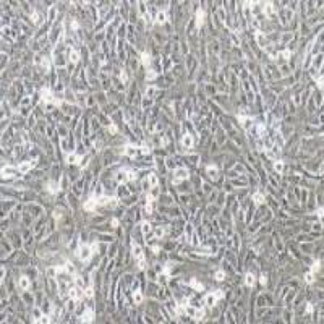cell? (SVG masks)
<instances>
[{"mask_svg":"<svg viewBox=\"0 0 324 324\" xmlns=\"http://www.w3.org/2000/svg\"><path fill=\"white\" fill-rule=\"evenodd\" d=\"M92 253H94V251H92V248H91V246H88V245H81L80 248H78V253H76V254L80 256L81 261H88V259L92 256Z\"/></svg>","mask_w":324,"mask_h":324,"instance_id":"1","label":"cell"},{"mask_svg":"<svg viewBox=\"0 0 324 324\" xmlns=\"http://www.w3.org/2000/svg\"><path fill=\"white\" fill-rule=\"evenodd\" d=\"M188 170L185 169V167H180V169H177L174 172V177H175V183H178L180 180H186L188 178Z\"/></svg>","mask_w":324,"mask_h":324,"instance_id":"2","label":"cell"},{"mask_svg":"<svg viewBox=\"0 0 324 324\" xmlns=\"http://www.w3.org/2000/svg\"><path fill=\"white\" fill-rule=\"evenodd\" d=\"M138 152H140V149H138L136 146H133V144H126L123 148V154L128 156V157H136Z\"/></svg>","mask_w":324,"mask_h":324,"instance_id":"3","label":"cell"},{"mask_svg":"<svg viewBox=\"0 0 324 324\" xmlns=\"http://www.w3.org/2000/svg\"><path fill=\"white\" fill-rule=\"evenodd\" d=\"M33 165H34V162H29V160H26V162H20L16 169H18V172H20V174H28V172L33 169Z\"/></svg>","mask_w":324,"mask_h":324,"instance_id":"4","label":"cell"},{"mask_svg":"<svg viewBox=\"0 0 324 324\" xmlns=\"http://www.w3.org/2000/svg\"><path fill=\"white\" fill-rule=\"evenodd\" d=\"M41 99L44 100V102H47V104H49V102H54V100H55L49 88H44V89L41 91Z\"/></svg>","mask_w":324,"mask_h":324,"instance_id":"5","label":"cell"},{"mask_svg":"<svg viewBox=\"0 0 324 324\" xmlns=\"http://www.w3.org/2000/svg\"><path fill=\"white\" fill-rule=\"evenodd\" d=\"M240 123H242V126H243L246 131H249V130L253 128V118H249V117H238Z\"/></svg>","mask_w":324,"mask_h":324,"instance_id":"6","label":"cell"},{"mask_svg":"<svg viewBox=\"0 0 324 324\" xmlns=\"http://www.w3.org/2000/svg\"><path fill=\"white\" fill-rule=\"evenodd\" d=\"M115 180H117V183H126L128 182V172L126 170H120L118 174L115 175Z\"/></svg>","mask_w":324,"mask_h":324,"instance_id":"7","label":"cell"},{"mask_svg":"<svg viewBox=\"0 0 324 324\" xmlns=\"http://www.w3.org/2000/svg\"><path fill=\"white\" fill-rule=\"evenodd\" d=\"M92 321H94L92 309H88V311H84V313L81 314V323H92Z\"/></svg>","mask_w":324,"mask_h":324,"instance_id":"8","label":"cell"},{"mask_svg":"<svg viewBox=\"0 0 324 324\" xmlns=\"http://www.w3.org/2000/svg\"><path fill=\"white\" fill-rule=\"evenodd\" d=\"M68 295H70V298H76V300H80L81 297H83V293H81V289H80V287H70V290H68Z\"/></svg>","mask_w":324,"mask_h":324,"instance_id":"9","label":"cell"},{"mask_svg":"<svg viewBox=\"0 0 324 324\" xmlns=\"http://www.w3.org/2000/svg\"><path fill=\"white\" fill-rule=\"evenodd\" d=\"M31 285V280L26 277V275H23V277H20V280H18V287H20V290H28Z\"/></svg>","mask_w":324,"mask_h":324,"instance_id":"10","label":"cell"},{"mask_svg":"<svg viewBox=\"0 0 324 324\" xmlns=\"http://www.w3.org/2000/svg\"><path fill=\"white\" fill-rule=\"evenodd\" d=\"M131 251H133V256H135L136 259L143 258V248H141L138 243H133V245H131Z\"/></svg>","mask_w":324,"mask_h":324,"instance_id":"11","label":"cell"},{"mask_svg":"<svg viewBox=\"0 0 324 324\" xmlns=\"http://www.w3.org/2000/svg\"><path fill=\"white\" fill-rule=\"evenodd\" d=\"M97 206H99V204H97V201H96V200H88V201L84 203V211H89V212H92V211L97 209Z\"/></svg>","mask_w":324,"mask_h":324,"instance_id":"12","label":"cell"},{"mask_svg":"<svg viewBox=\"0 0 324 324\" xmlns=\"http://www.w3.org/2000/svg\"><path fill=\"white\" fill-rule=\"evenodd\" d=\"M204 18H206V11L200 8V10L196 11V25H198V26H203V23H204Z\"/></svg>","mask_w":324,"mask_h":324,"instance_id":"13","label":"cell"},{"mask_svg":"<svg viewBox=\"0 0 324 324\" xmlns=\"http://www.w3.org/2000/svg\"><path fill=\"white\" fill-rule=\"evenodd\" d=\"M151 230H152V227H151V224L149 222H141V232H143V235H144L146 238L149 237V234H151Z\"/></svg>","mask_w":324,"mask_h":324,"instance_id":"14","label":"cell"},{"mask_svg":"<svg viewBox=\"0 0 324 324\" xmlns=\"http://www.w3.org/2000/svg\"><path fill=\"white\" fill-rule=\"evenodd\" d=\"M182 144H183L185 148H188V149H190V148L193 146V136L188 135V133H186V135H183V138H182Z\"/></svg>","mask_w":324,"mask_h":324,"instance_id":"15","label":"cell"},{"mask_svg":"<svg viewBox=\"0 0 324 324\" xmlns=\"http://www.w3.org/2000/svg\"><path fill=\"white\" fill-rule=\"evenodd\" d=\"M245 284H246V287H253V285L256 284V277H254V274L248 272V274L245 275Z\"/></svg>","mask_w":324,"mask_h":324,"instance_id":"16","label":"cell"},{"mask_svg":"<svg viewBox=\"0 0 324 324\" xmlns=\"http://www.w3.org/2000/svg\"><path fill=\"white\" fill-rule=\"evenodd\" d=\"M216 301H217V298H216V295H214V293H208V295H206L204 303L208 305V306H214Z\"/></svg>","mask_w":324,"mask_h":324,"instance_id":"17","label":"cell"},{"mask_svg":"<svg viewBox=\"0 0 324 324\" xmlns=\"http://www.w3.org/2000/svg\"><path fill=\"white\" fill-rule=\"evenodd\" d=\"M190 285H191V289L198 290V292H203V290H204V285L201 284V282H198L196 279H191V280H190Z\"/></svg>","mask_w":324,"mask_h":324,"instance_id":"18","label":"cell"},{"mask_svg":"<svg viewBox=\"0 0 324 324\" xmlns=\"http://www.w3.org/2000/svg\"><path fill=\"white\" fill-rule=\"evenodd\" d=\"M148 182H149V190L151 188H154V186H157L159 185V178L156 177L154 174H151L149 177H148Z\"/></svg>","mask_w":324,"mask_h":324,"instance_id":"19","label":"cell"},{"mask_svg":"<svg viewBox=\"0 0 324 324\" xmlns=\"http://www.w3.org/2000/svg\"><path fill=\"white\" fill-rule=\"evenodd\" d=\"M183 311L188 316H191V318H194V314H196V311H198V308H194V306H188V305H183Z\"/></svg>","mask_w":324,"mask_h":324,"instance_id":"20","label":"cell"},{"mask_svg":"<svg viewBox=\"0 0 324 324\" xmlns=\"http://www.w3.org/2000/svg\"><path fill=\"white\" fill-rule=\"evenodd\" d=\"M253 201L256 206H261L263 203H264V196H263V193H254L253 194Z\"/></svg>","mask_w":324,"mask_h":324,"instance_id":"21","label":"cell"},{"mask_svg":"<svg viewBox=\"0 0 324 324\" xmlns=\"http://www.w3.org/2000/svg\"><path fill=\"white\" fill-rule=\"evenodd\" d=\"M165 21H167V15H165V11H159V13H157V16H156V23H157V25H164Z\"/></svg>","mask_w":324,"mask_h":324,"instance_id":"22","label":"cell"},{"mask_svg":"<svg viewBox=\"0 0 324 324\" xmlns=\"http://www.w3.org/2000/svg\"><path fill=\"white\" fill-rule=\"evenodd\" d=\"M68 60H70L71 63H76V62L80 60V54H78L76 50H70V52H68Z\"/></svg>","mask_w":324,"mask_h":324,"instance_id":"23","label":"cell"},{"mask_svg":"<svg viewBox=\"0 0 324 324\" xmlns=\"http://www.w3.org/2000/svg\"><path fill=\"white\" fill-rule=\"evenodd\" d=\"M16 170L11 169V167H3V169H2V175H3V177H13V174H15Z\"/></svg>","mask_w":324,"mask_h":324,"instance_id":"24","label":"cell"},{"mask_svg":"<svg viewBox=\"0 0 324 324\" xmlns=\"http://www.w3.org/2000/svg\"><path fill=\"white\" fill-rule=\"evenodd\" d=\"M67 160H68V164H78V162H80V156L75 154V152H71V154L67 157Z\"/></svg>","mask_w":324,"mask_h":324,"instance_id":"25","label":"cell"},{"mask_svg":"<svg viewBox=\"0 0 324 324\" xmlns=\"http://www.w3.org/2000/svg\"><path fill=\"white\" fill-rule=\"evenodd\" d=\"M154 235H156V238H162L165 235V229L164 227H156L154 229Z\"/></svg>","mask_w":324,"mask_h":324,"instance_id":"26","label":"cell"},{"mask_svg":"<svg viewBox=\"0 0 324 324\" xmlns=\"http://www.w3.org/2000/svg\"><path fill=\"white\" fill-rule=\"evenodd\" d=\"M133 300H135L136 305H140L141 301H143V293H141L140 290H135V293H133Z\"/></svg>","mask_w":324,"mask_h":324,"instance_id":"27","label":"cell"},{"mask_svg":"<svg viewBox=\"0 0 324 324\" xmlns=\"http://www.w3.org/2000/svg\"><path fill=\"white\" fill-rule=\"evenodd\" d=\"M59 185H57V183H55V182H50V183H49V191H50V193H52V194H55V193H59Z\"/></svg>","mask_w":324,"mask_h":324,"instance_id":"28","label":"cell"},{"mask_svg":"<svg viewBox=\"0 0 324 324\" xmlns=\"http://www.w3.org/2000/svg\"><path fill=\"white\" fill-rule=\"evenodd\" d=\"M34 323L47 324V323H50V318H49V316H39V318H36V319H34Z\"/></svg>","mask_w":324,"mask_h":324,"instance_id":"29","label":"cell"},{"mask_svg":"<svg viewBox=\"0 0 324 324\" xmlns=\"http://www.w3.org/2000/svg\"><path fill=\"white\" fill-rule=\"evenodd\" d=\"M274 169H275V172L282 174V172H284V162H280V160L277 159L275 160V164H274Z\"/></svg>","mask_w":324,"mask_h":324,"instance_id":"30","label":"cell"},{"mask_svg":"<svg viewBox=\"0 0 324 324\" xmlns=\"http://www.w3.org/2000/svg\"><path fill=\"white\" fill-rule=\"evenodd\" d=\"M305 282H306V284H313L314 282V272H311V271L306 272V275H305Z\"/></svg>","mask_w":324,"mask_h":324,"instance_id":"31","label":"cell"},{"mask_svg":"<svg viewBox=\"0 0 324 324\" xmlns=\"http://www.w3.org/2000/svg\"><path fill=\"white\" fill-rule=\"evenodd\" d=\"M75 282H76V287H80L81 290H84V280H83V277L76 275V277H75Z\"/></svg>","mask_w":324,"mask_h":324,"instance_id":"32","label":"cell"},{"mask_svg":"<svg viewBox=\"0 0 324 324\" xmlns=\"http://www.w3.org/2000/svg\"><path fill=\"white\" fill-rule=\"evenodd\" d=\"M206 172H208L211 177H216V175H217V169H216L214 165H208V167H206Z\"/></svg>","mask_w":324,"mask_h":324,"instance_id":"33","label":"cell"},{"mask_svg":"<svg viewBox=\"0 0 324 324\" xmlns=\"http://www.w3.org/2000/svg\"><path fill=\"white\" fill-rule=\"evenodd\" d=\"M63 272L73 274V272H75V267H73V264H71V263H67V264H65V267H63Z\"/></svg>","mask_w":324,"mask_h":324,"instance_id":"34","label":"cell"},{"mask_svg":"<svg viewBox=\"0 0 324 324\" xmlns=\"http://www.w3.org/2000/svg\"><path fill=\"white\" fill-rule=\"evenodd\" d=\"M156 92H157V89H156L154 86H149V88H148V91H146V96H148V97H154Z\"/></svg>","mask_w":324,"mask_h":324,"instance_id":"35","label":"cell"},{"mask_svg":"<svg viewBox=\"0 0 324 324\" xmlns=\"http://www.w3.org/2000/svg\"><path fill=\"white\" fill-rule=\"evenodd\" d=\"M141 60H143V63H144L146 67H148V65L151 63V55H149V54H146V52H144V54L141 55Z\"/></svg>","mask_w":324,"mask_h":324,"instance_id":"36","label":"cell"},{"mask_svg":"<svg viewBox=\"0 0 324 324\" xmlns=\"http://www.w3.org/2000/svg\"><path fill=\"white\" fill-rule=\"evenodd\" d=\"M214 279L216 280H224L225 279V272L224 271H217V272L214 274Z\"/></svg>","mask_w":324,"mask_h":324,"instance_id":"37","label":"cell"},{"mask_svg":"<svg viewBox=\"0 0 324 324\" xmlns=\"http://www.w3.org/2000/svg\"><path fill=\"white\" fill-rule=\"evenodd\" d=\"M31 18H33V23H34V25H39V23H41V16H39V13H36V11H33V15H31Z\"/></svg>","mask_w":324,"mask_h":324,"instance_id":"38","label":"cell"},{"mask_svg":"<svg viewBox=\"0 0 324 324\" xmlns=\"http://www.w3.org/2000/svg\"><path fill=\"white\" fill-rule=\"evenodd\" d=\"M75 305H76V298H71L68 303H67V309L68 311H71V309H75Z\"/></svg>","mask_w":324,"mask_h":324,"instance_id":"39","label":"cell"},{"mask_svg":"<svg viewBox=\"0 0 324 324\" xmlns=\"http://www.w3.org/2000/svg\"><path fill=\"white\" fill-rule=\"evenodd\" d=\"M144 212H146V214H151V212H152V203H151V201H146Z\"/></svg>","mask_w":324,"mask_h":324,"instance_id":"40","label":"cell"},{"mask_svg":"<svg viewBox=\"0 0 324 324\" xmlns=\"http://www.w3.org/2000/svg\"><path fill=\"white\" fill-rule=\"evenodd\" d=\"M128 172V182H133V180H136V172H133V170H126Z\"/></svg>","mask_w":324,"mask_h":324,"instance_id":"41","label":"cell"},{"mask_svg":"<svg viewBox=\"0 0 324 324\" xmlns=\"http://www.w3.org/2000/svg\"><path fill=\"white\" fill-rule=\"evenodd\" d=\"M254 36H256V39H258L259 45H261V47H264V37L261 36V33H256V34H254Z\"/></svg>","mask_w":324,"mask_h":324,"instance_id":"42","label":"cell"},{"mask_svg":"<svg viewBox=\"0 0 324 324\" xmlns=\"http://www.w3.org/2000/svg\"><path fill=\"white\" fill-rule=\"evenodd\" d=\"M203 316H204V311H203V309H198V311H196V314H194V319H196V321H201V319H203Z\"/></svg>","mask_w":324,"mask_h":324,"instance_id":"43","label":"cell"},{"mask_svg":"<svg viewBox=\"0 0 324 324\" xmlns=\"http://www.w3.org/2000/svg\"><path fill=\"white\" fill-rule=\"evenodd\" d=\"M212 293L216 295V298H217V300H220V298H224V297H225V293L222 292V290H214Z\"/></svg>","mask_w":324,"mask_h":324,"instance_id":"44","label":"cell"},{"mask_svg":"<svg viewBox=\"0 0 324 324\" xmlns=\"http://www.w3.org/2000/svg\"><path fill=\"white\" fill-rule=\"evenodd\" d=\"M140 152L141 154H144V156H148V154H151V149L148 148V146H143V148H140Z\"/></svg>","mask_w":324,"mask_h":324,"instance_id":"45","label":"cell"},{"mask_svg":"<svg viewBox=\"0 0 324 324\" xmlns=\"http://www.w3.org/2000/svg\"><path fill=\"white\" fill-rule=\"evenodd\" d=\"M84 295H86V297H89V298H91V297L94 295V289H92V287H88V289L84 290Z\"/></svg>","mask_w":324,"mask_h":324,"instance_id":"46","label":"cell"},{"mask_svg":"<svg viewBox=\"0 0 324 324\" xmlns=\"http://www.w3.org/2000/svg\"><path fill=\"white\" fill-rule=\"evenodd\" d=\"M138 267H140V269H144V267H146L144 258H140V259H138Z\"/></svg>","mask_w":324,"mask_h":324,"instance_id":"47","label":"cell"},{"mask_svg":"<svg viewBox=\"0 0 324 324\" xmlns=\"http://www.w3.org/2000/svg\"><path fill=\"white\" fill-rule=\"evenodd\" d=\"M156 76H157V73H154L152 70H149L148 71V75H146V78H148V80H154Z\"/></svg>","mask_w":324,"mask_h":324,"instance_id":"48","label":"cell"},{"mask_svg":"<svg viewBox=\"0 0 324 324\" xmlns=\"http://www.w3.org/2000/svg\"><path fill=\"white\" fill-rule=\"evenodd\" d=\"M42 67H44V68H45V71H49V68H50L49 59H44V60H42Z\"/></svg>","mask_w":324,"mask_h":324,"instance_id":"49","label":"cell"},{"mask_svg":"<svg viewBox=\"0 0 324 324\" xmlns=\"http://www.w3.org/2000/svg\"><path fill=\"white\" fill-rule=\"evenodd\" d=\"M319 267H321V263H314L313 266H311V272H316V271H319Z\"/></svg>","mask_w":324,"mask_h":324,"instance_id":"50","label":"cell"},{"mask_svg":"<svg viewBox=\"0 0 324 324\" xmlns=\"http://www.w3.org/2000/svg\"><path fill=\"white\" fill-rule=\"evenodd\" d=\"M258 135L264 136V125H258Z\"/></svg>","mask_w":324,"mask_h":324,"instance_id":"51","label":"cell"},{"mask_svg":"<svg viewBox=\"0 0 324 324\" xmlns=\"http://www.w3.org/2000/svg\"><path fill=\"white\" fill-rule=\"evenodd\" d=\"M109 131L112 133V135H117V131H118V130H117V126H115V125L112 123V125L109 126Z\"/></svg>","mask_w":324,"mask_h":324,"instance_id":"52","label":"cell"},{"mask_svg":"<svg viewBox=\"0 0 324 324\" xmlns=\"http://www.w3.org/2000/svg\"><path fill=\"white\" fill-rule=\"evenodd\" d=\"M55 18V8H50V11H49V20H54Z\"/></svg>","mask_w":324,"mask_h":324,"instance_id":"53","label":"cell"},{"mask_svg":"<svg viewBox=\"0 0 324 324\" xmlns=\"http://www.w3.org/2000/svg\"><path fill=\"white\" fill-rule=\"evenodd\" d=\"M313 313V305L308 303V306H306V314H311Z\"/></svg>","mask_w":324,"mask_h":324,"instance_id":"54","label":"cell"},{"mask_svg":"<svg viewBox=\"0 0 324 324\" xmlns=\"http://www.w3.org/2000/svg\"><path fill=\"white\" fill-rule=\"evenodd\" d=\"M282 57H284V59H289L290 57V50H284V52H282Z\"/></svg>","mask_w":324,"mask_h":324,"instance_id":"55","label":"cell"},{"mask_svg":"<svg viewBox=\"0 0 324 324\" xmlns=\"http://www.w3.org/2000/svg\"><path fill=\"white\" fill-rule=\"evenodd\" d=\"M259 282H261V284H263V285H266V282H267V279H266L264 275H261V277H259Z\"/></svg>","mask_w":324,"mask_h":324,"instance_id":"56","label":"cell"},{"mask_svg":"<svg viewBox=\"0 0 324 324\" xmlns=\"http://www.w3.org/2000/svg\"><path fill=\"white\" fill-rule=\"evenodd\" d=\"M110 224H112V227H117V225H118V219H112Z\"/></svg>","mask_w":324,"mask_h":324,"instance_id":"57","label":"cell"},{"mask_svg":"<svg viewBox=\"0 0 324 324\" xmlns=\"http://www.w3.org/2000/svg\"><path fill=\"white\" fill-rule=\"evenodd\" d=\"M71 28H73V29H78V23H76L75 20L71 21Z\"/></svg>","mask_w":324,"mask_h":324,"instance_id":"58","label":"cell"},{"mask_svg":"<svg viewBox=\"0 0 324 324\" xmlns=\"http://www.w3.org/2000/svg\"><path fill=\"white\" fill-rule=\"evenodd\" d=\"M54 217H55V219H60V217H62V214H60L59 211H55V212H54Z\"/></svg>","mask_w":324,"mask_h":324,"instance_id":"59","label":"cell"},{"mask_svg":"<svg viewBox=\"0 0 324 324\" xmlns=\"http://www.w3.org/2000/svg\"><path fill=\"white\" fill-rule=\"evenodd\" d=\"M23 105H26V104H29V97H26V99H23V102H21Z\"/></svg>","mask_w":324,"mask_h":324,"instance_id":"60","label":"cell"},{"mask_svg":"<svg viewBox=\"0 0 324 324\" xmlns=\"http://www.w3.org/2000/svg\"><path fill=\"white\" fill-rule=\"evenodd\" d=\"M193 243H194V245H198V243H200V242H198V237H196V235L193 237Z\"/></svg>","mask_w":324,"mask_h":324,"instance_id":"61","label":"cell"}]
</instances>
